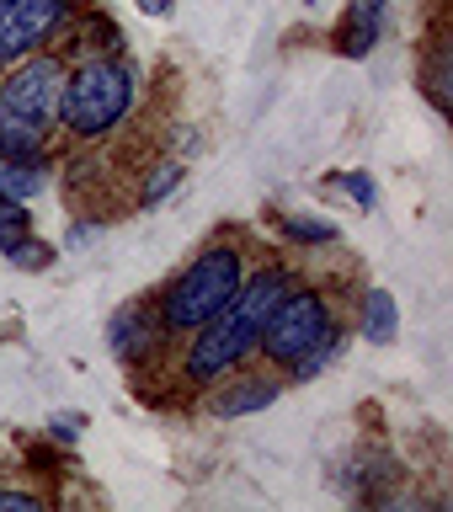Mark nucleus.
Instances as JSON below:
<instances>
[{"mask_svg":"<svg viewBox=\"0 0 453 512\" xmlns=\"http://www.w3.org/2000/svg\"><path fill=\"white\" fill-rule=\"evenodd\" d=\"M22 235H32V214H27V203L0 198V251H11Z\"/></svg>","mask_w":453,"mask_h":512,"instance_id":"13","label":"nucleus"},{"mask_svg":"<svg viewBox=\"0 0 453 512\" xmlns=\"http://www.w3.org/2000/svg\"><path fill=\"white\" fill-rule=\"evenodd\" d=\"M379 32H384V0H352L342 27H336V48H342L347 59H368L379 43Z\"/></svg>","mask_w":453,"mask_h":512,"instance_id":"8","label":"nucleus"},{"mask_svg":"<svg viewBox=\"0 0 453 512\" xmlns=\"http://www.w3.org/2000/svg\"><path fill=\"white\" fill-rule=\"evenodd\" d=\"M70 16V0H0V64L27 59Z\"/></svg>","mask_w":453,"mask_h":512,"instance_id":"6","label":"nucleus"},{"mask_svg":"<svg viewBox=\"0 0 453 512\" xmlns=\"http://www.w3.org/2000/svg\"><path fill=\"white\" fill-rule=\"evenodd\" d=\"M107 347L118 352L123 363H139V358H150L155 352V320L144 304H128V310H118L107 320Z\"/></svg>","mask_w":453,"mask_h":512,"instance_id":"7","label":"nucleus"},{"mask_svg":"<svg viewBox=\"0 0 453 512\" xmlns=\"http://www.w3.org/2000/svg\"><path fill=\"white\" fill-rule=\"evenodd\" d=\"M134 96H139L134 64H123L118 54H96L59 80V112L54 118L70 128L75 139H107L112 128L128 118Z\"/></svg>","mask_w":453,"mask_h":512,"instance_id":"2","label":"nucleus"},{"mask_svg":"<svg viewBox=\"0 0 453 512\" xmlns=\"http://www.w3.org/2000/svg\"><path fill=\"white\" fill-rule=\"evenodd\" d=\"M59 80L64 64L59 59H27L0 80V155H43L48 144V123L59 112Z\"/></svg>","mask_w":453,"mask_h":512,"instance_id":"3","label":"nucleus"},{"mask_svg":"<svg viewBox=\"0 0 453 512\" xmlns=\"http://www.w3.org/2000/svg\"><path fill=\"white\" fill-rule=\"evenodd\" d=\"M336 187H342V192H347V198L358 203V208H379V187L368 182L363 171H342V176H336Z\"/></svg>","mask_w":453,"mask_h":512,"instance_id":"17","label":"nucleus"},{"mask_svg":"<svg viewBox=\"0 0 453 512\" xmlns=\"http://www.w3.org/2000/svg\"><path fill=\"white\" fill-rule=\"evenodd\" d=\"M336 352H342V336H336V326L326 331V336H320V342L310 347V352H304V358L299 363H288V368H294V379H315L320 374V368H326L331 358H336Z\"/></svg>","mask_w":453,"mask_h":512,"instance_id":"14","label":"nucleus"},{"mask_svg":"<svg viewBox=\"0 0 453 512\" xmlns=\"http://www.w3.org/2000/svg\"><path fill=\"white\" fill-rule=\"evenodd\" d=\"M32 507H38L32 491H0V512H32Z\"/></svg>","mask_w":453,"mask_h":512,"instance_id":"20","label":"nucleus"},{"mask_svg":"<svg viewBox=\"0 0 453 512\" xmlns=\"http://www.w3.org/2000/svg\"><path fill=\"white\" fill-rule=\"evenodd\" d=\"M6 256H11L16 272H48L54 267V246H43V240H32V235H22Z\"/></svg>","mask_w":453,"mask_h":512,"instance_id":"15","label":"nucleus"},{"mask_svg":"<svg viewBox=\"0 0 453 512\" xmlns=\"http://www.w3.org/2000/svg\"><path fill=\"white\" fill-rule=\"evenodd\" d=\"M118 43H123V32L107 22V16H86V43L80 48H91V54H118Z\"/></svg>","mask_w":453,"mask_h":512,"instance_id":"16","label":"nucleus"},{"mask_svg":"<svg viewBox=\"0 0 453 512\" xmlns=\"http://www.w3.org/2000/svg\"><path fill=\"white\" fill-rule=\"evenodd\" d=\"M288 288L294 283H288L283 267H267V272H256V278L240 283V294L224 304L208 326H198V342L187 347V379L208 384V379H219V374H230V368L246 363L256 352V342H262L272 304H278Z\"/></svg>","mask_w":453,"mask_h":512,"instance_id":"1","label":"nucleus"},{"mask_svg":"<svg viewBox=\"0 0 453 512\" xmlns=\"http://www.w3.org/2000/svg\"><path fill=\"white\" fill-rule=\"evenodd\" d=\"M246 283V256L235 246H208L198 262L176 272V283L160 294V331H198Z\"/></svg>","mask_w":453,"mask_h":512,"instance_id":"4","label":"nucleus"},{"mask_svg":"<svg viewBox=\"0 0 453 512\" xmlns=\"http://www.w3.org/2000/svg\"><path fill=\"white\" fill-rule=\"evenodd\" d=\"M272 400H278V379L246 374V379H235L230 390L214 395V416H251V411H267Z\"/></svg>","mask_w":453,"mask_h":512,"instance_id":"9","label":"nucleus"},{"mask_svg":"<svg viewBox=\"0 0 453 512\" xmlns=\"http://www.w3.org/2000/svg\"><path fill=\"white\" fill-rule=\"evenodd\" d=\"M43 192V160L32 155H0V198H16V203H27V198H38Z\"/></svg>","mask_w":453,"mask_h":512,"instance_id":"11","label":"nucleus"},{"mask_svg":"<svg viewBox=\"0 0 453 512\" xmlns=\"http://www.w3.org/2000/svg\"><path fill=\"white\" fill-rule=\"evenodd\" d=\"M182 182V166H160V171H150V182H144V192H139V203H160L166 192Z\"/></svg>","mask_w":453,"mask_h":512,"instance_id":"18","label":"nucleus"},{"mask_svg":"<svg viewBox=\"0 0 453 512\" xmlns=\"http://www.w3.org/2000/svg\"><path fill=\"white\" fill-rule=\"evenodd\" d=\"M326 331H331V304L320 299L315 288H288V294L272 304L256 347H262L272 363H299Z\"/></svg>","mask_w":453,"mask_h":512,"instance_id":"5","label":"nucleus"},{"mask_svg":"<svg viewBox=\"0 0 453 512\" xmlns=\"http://www.w3.org/2000/svg\"><path fill=\"white\" fill-rule=\"evenodd\" d=\"M358 326H363V342H374V347H390V342H395L400 310H395V294H390V288H368Z\"/></svg>","mask_w":453,"mask_h":512,"instance_id":"10","label":"nucleus"},{"mask_svg":"<svg viewBox=\"0 0 453 512\" xmlns=\"http://www.w3.org/2000/svg\"><path fill=\"white\" fill-rule=\"evenodd\" d=\"M139 11H150V16H166V11H171V0H139Z\"/></svg>","mask_w":453,"mask_h":512,"instance_id":"21","label":"nucleus"},{"mask_svg":"<svg viewBox=\"0 0 453 512\" xmlns=\"http://www.w3.org/2000/svg\"><path fill=\"white\" fill-rule=\"evenodd\" d=\"M80 427H86V416H80V411H54V416H48V432H54V443H75Z\"/></svg>","mask_w":453,"mask_h":512,"instance_id":"19","label":"nucleus"},{"mask_svg":"<svg viewBox=\"0 0 453 512\" xmlns=\"http://www.w3.org/2000/svg\"><path fill=\"white\" fill-rule=\"evenodd\" d=\"M283 235L288 240H304V246H326V240H336V224L331 219H304V214H283Z\"/></svg>","mask_w":453,"mask_h":512,"instance_id":"12","label":"nucleus"}]
</instances>
